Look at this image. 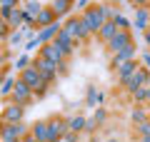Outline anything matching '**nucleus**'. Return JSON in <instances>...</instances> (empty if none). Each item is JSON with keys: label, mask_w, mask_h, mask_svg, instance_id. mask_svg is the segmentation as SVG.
Returning a JSON list of instances; mask_svg holds the SVG:
<instances>
[{"label": "nucleus", "mask_w": 150, "mask_h": 142, "mask_svg": "<svg viewBox=\"0 0 150 142\" xmlns=\"http://www.w3.org/2000/svg\"><path fill=\"white\" fill-rule=\"evenodd\" d=\"M63 30L68 32V35L73 37L75 42H78V45H88V42L93 40L90 30H88V27L83 25L80 15H70V18H65V20H63Z\"/></svg>", "instance_id": "obj_1"}, {"label": "nucleus", "mask_w": 150, "mask_h": 142, "mask_svg": "<svg viewBox=\"0 0 150 142\" xmlns=\"http://www.w3.org/2000/svg\"><path fill=\"white\" fill-rule=\"evenodd\" d=\"M38 55L58 65V75H60V77L68 75V70H70V67H68V58L60 53V47L55 45V42H45V45H40V47H38Z\"/></svg>", "instance_id": "obj_2"}, {"label": "nucleus", "mask_w": 150, "mask_h": 142, "mask_svg": "<svg viewBox=\"0 0 150 142\" xmlns=\"http://www.w3.org/2000/svg\"><path fill=\"white\" fill-rule=\"evenodd\" d=\"M80 20H83V25L90 30V35L95 37L98 32H100V27H103V22H105V18H103L100 5H98V3H93L90 8H85V10L80 13Z\"/></svg>", "instance_id": "obj_3"}, {"label": "nucleus", "mask_w": 150, "mask_h": 142, "mask_svg": "<svg viewBox=\"0 0 150 142\" xmlns=\"http://www.w3.org/2000/svg\"><path fill=\"white\" fill-rule=\"evenodd\" d=\"M33 67L43 75V80H45V82H50V85H55V82L60 80V75H58V65L50 63V60H45V58H40L38 53L33 55Z\"/></svg>", "instance_id": "obj_4"}, {"label": "nucleus", "mask_w": 150, "mask_h": 142, "mask_svg": "<svg viewBox=\"0 0 150 142\" xmlns=\"http://www.w3.org/2000/svg\"><path fill=\"white\" fill-rule=\"evenodd\" d=\"M8 122H25V107L13 100H5L0 112V125H8Z\"/></svg>", "instance_id": "obj_5"}, {"label": "nucleus", "mask_w": 150, "mask_h": 142, "mask_svg": "<svg viewBox=\"0 0 150 142\" xmlns=\"http://www.w3.org/2000/svg\"><path fill=\"white\" fill-rule=\"evenodd\" d=\"M133 42H135L133 30H118L110 40L105 42V50H108L110 55H115V53H120V50H125L128 45H133Z\"/></svg>", "instance_id": "obj_6"}, {"label": "nucleus", "mask_w": 150, "mask_h": 142, "mask_svg": "<svg viewBox=\"0 0 150 142\" xmlns=\"http://www.w3.org/2000/svg\"><path fill=\"white\" fill-rule=\"evenodd\" d=\"M30 132V125L28 122H8V125H0V140H23V137Z\"/></svg>", "instance_id": "obj_7"}, {"label": "nucleus", "mask_w": 150, "mask_h": 142, "mask_svg": "<svg viewBox=\"0 0 150 142\" xmlns=\"http://www.w3.org/2000/svg\"><path fill=\"white\" fill-rule=\"evenodd\" d=\"M8 100L18 102V105H23V107H28V105H33V102H35V95H33V90L28 87L25 82L15 80V87H13V92H10V97H8Z\"/></svg>", "instance_id": "obj_8"}, {"label": "nucleus", "mask_w": 150, "mask_h": 142, "mask_svg": "<svg viewBox=\"0 0 150 142\" xmlns=\"http://www.w3.org/2000/svg\"><path fill=\"white\" fill-rule=\"evenodd\" d=\"M53 42L60 47V53H63L68 60L73 58V55H75V50H78V42H75V40H73V37H70L65 30H60L58 35H55V40H53Z\"/></svg>", "instance_id": "obj_9"}, {"label": "nucleus", "mask_w": 150, "mask_h": 142, "mask_svg": "<svg viewBox=\"0 0 150 142\" xmlns=\"http://www.w3.org/2000/svg\"><path fill=\"white\" fill-rule=\"evenodd\" d=\"M135 58H138V45L133 42V45H128L125 50H120V53L112 55V58H110V67H112V70H118L123 63H128V60H135Z\"/></svg>", "instance_id": "obj_10"}, {"label": "nucleus", "mask_w": 150, "mask_h": 142, "mask_svg": "<svg viewBox=\"0 0 150 142\" xmlns=\"http://www.w3.org/2000/svg\"><path fill=\"white\" fill-rule=\"evenodd\" d=\"M138 67H140V60L135 58V60H128V63H123L118 70H115V80H118V85H120V87H123V85L128 82V77H130V75H133Z\"/></svg>", "instance_id": "obj_11"}, {"label": "nucleus", "mask_w": 150, "mask_h": 142, "mask_svg": "<svg viewBox=\"0 0 150 142\" xmlns=\"http://www.w3.org/2000/svg\"><path fill=\"white\" fill-rule=\"evenodd\" d=\"M60 30H63V20L53 22V25L43 27V30H38V32H35V40L40 42V45H45V42H53V40H55V35H58Z\"/></svg>", "instance_id": "obj_12"}, {"label": "nucleus", "mask_w": 150, "mask_h": 142, "mask_svg": "<svg viewBox=\"0 0 150 142\" xmlns=\"http://www.w3.org/2000/svg\"><path fill=\"white\" fill-rule=\"evenodd\" d=\"M50 8H53V13L58 15V20H65V18L73 15V8H75V0H53V3H48Z\"/></svg>", "instance_id": "obj_13"}, {"label": "nucleus", "mask_w": 150, "mask_h": 142, "mask_svg": "<svg viewBox=\"0 0 150 142\" xmlns=\"http://www.w3.org/2000/svg\"><path fill=\"white\" fill-rule=\"evenodd\" d=\"M53 22H58V15L53 13V8H50V5H43V10L35 15V30H43V27L53 25Z\"/></svg>", "instance_id": "obj_14"}, {"label": "nucleus", "mask_w": 150, "mask_h": 142, "mask_svg": "<svg viewBox=\"0 0 150 142\" xmlns=\"http://www.w3.org/2000/svg\"><path fill=\"white\" fill-rule=\"evenodd\" d=\"M85 122H88V117L80 115V112L65 117V127H68V132H75V135H83V132H85Z\"/></svg>", "instance_id": "obj_15"}, {"label": "nucleus", "mask_w": 150, "mask_h": 142, "mask_svg": "<svg viewBox=\"0 0 150 142\" xmlns=\"http://www.w3.org/2000/svg\"><path fill=\"white\" fill-rule=\"evenodd\" d=\"M133 27H135V30H140V32H145L150 27V8H135Z\"/></svg>", "instance_id": "obj_16"}, {"label": "nucleus", "mask_w": 150, "mask_h": 142, "mask_svg": "<svg viewBox=\"0 0 150 142\" xmlns=\"http://www.w3.org/2000/svg\"><path fill=\"white\" fill-rule=\"evenodd\" d=\"M3 72H5V75H3V82H0V97H3V100H8V97H10V92H13V87H15V80H18V77H13L8 67L3 70Z\"/></svg>", "instance_id": "obj_17"}, {"label": "nucleus", "mask_w": 150, "mask_h": 142, "mask_svg": "<svg viewBox=\"0 0 150 142\" xmlns=\"http://www.w3.org/2000/svg\"><path fill=\"white\" fill-rule=\"evenodd\" d=\"M30 132L35 135V140H38V142H48V137H50L48 120H38L35 125H30Z\"/></svg>", "instance_id": "obj_18"}, {"label": "nucleus", "mask_w": 150, "mask_h": 142, "mask_svg": "<svg viewBox=\"0 0 150 142\" xmlns=\"http://www.w3.org/2000/svg\"><path fill=\"white\" fill-rule=\"evenodd\" d=\"M115 32H118V25H115L112 20H105V22H103V27H100V32H98L95 37H98V42H103V45H105V42L110 40Z\"/></svg>", "instance_id": "obj_19"}, {"label": "nucleus", "mask_w": 150, "mask_h": 142, "mask_svg": "<svg viewBox=\"0 0 150 142\" xmlns=\"http://www.w3.org/2000/svg\"><path fill=\"white\" fill-rule=\"evenodd\" d=\"M150 117V107L148 105H135L133 110H130V120H133V125H140V122H145Z\"/></svg>", "instance_id": "obj_20"}, {"label": "nucleus", "mask_w": 150, "mask_h": 142, "mask_svg": "<svg viewBox=\"0 0 150 142\" xmlns=\"http://www.w3.org/2000/svg\"><path fill=\"white\" fill-rule=\"evenodd\" d=\"M8 27H10V30H20V27H23V8H13V10H10Z\"/></svg>", "instance_id": "obj_21"}, {"label": "nucleus", "mask_w": 150, "mask_h": 142, "mask_svg": "<svg viewBox=\"0 0 150 142\" xmlns=\"http://www.w3.org/2000/svg\"><path fill=\"white\" fill-rule=\"evenodd\" d=\"M98 92L100 90H95V85H88V90H85V105L88 107H100V102H98Z\"/></svg>", "instance_id": "obj_22"}, {"label": "nucleus", "mask_w": 150, "mask_h": 142, "mask_svg": "<svg viewBox=\"0 0 150 142\" xmlns=\"http://www.w3.org/2000/svg\"><path fill=\"white\" fill-rule=\"evenodd\" d=\"M20 8H23V13H28V15H33V18H35L38 13L43 10V3H40V0H25V3H23Z\"/></svg>", "instance_id": "obj_23"}, {"label": "nucleus", "mask_w": 150, "mask_h": 142, "mask_svg": "<svg viewBox=\"0 0 150 142\" xmlns=\"http://www.w3.org/2000/svg\"><path fill=\"white\" fill-rule=\"evenodd\" d=\"M108 117H110V115H108V110H105V107H95V110H93V117H90V120L95 122V125H98V130H100V127L108 122Z\"/></svg>", "instance_id": "obj_24"}, {"label": "nucleus", "mask_w": 150, "mask_h": 142, "mask_svg": "<svg viewBox=\"0 0 150 142\" xmlns=\"http://www.w3.org/2000/svg\"><path fill=\"white\" fill-rule=\"evenodd\" d=\"M8 47H18V45H25V35H23V30H10V35H8Z\"/></svg>", "instance_id": "obj_25"}, {"label": "nucleus", "mask_w": 150, "mask_h": 142, "mask_svg": "<svg viewBox=\"0 0 150 142\" xmlns=\"http://www.w3.org/2000/svg\"><path fill=\"white\" fill-rule=\"evenodd\" d=\"M112 22L118 25V30H133V20H128V18L123 15V13H115V18H112Z\"/></svg>", "instance_id": "obj_26"}, {"label": "nucleus", "mask_w": 150, "mask_h": 142, "mask_svg": "<svg viewBox=\"0 0 150 142\" xmlns=\"http://www.w3.org/2000/svg\"><path fill=\"white\" fill-rule=\"evenodd\" d=\"M30 65H33V58H30V53H23L20 58H18L15 63H13V67H15L18 72H23V70H25V67H30Z\"/></svg>", "instance_id": "obj_27"}, {"label": "nucleus", "mask_w": 150, "mask_h": 142, "mask_svg": "<svg viewBox=\"0 0 150 142\" xmlns=\"http://www.w3.org/2000/svg\"><path fill=\"white\" fill-rule=\"evenodd\" d=\"M98 5H100L103 18H105V20H112V18H115V13H118V8H115V5H110V3H98Z\"/></svg>", "instance_id": "obj_28"}, {"label": "nucleus", "mask_w": 150, "mask_h": 142, "mask_svg": "<svg viewBox=\"0 0 150 142\" xmlns=\"http://www.w3.org/2000/svg\"><path fill=\"white\" fill-rule=\"evenodd\" d=\"M135 135L138 137H150V117L145 122H140V125H135Z\"/></svg>", "instance_id": "obj_29"}, {"label": "nucleus", "mask_w": 150, "mask_h": 142, "mask_svg": "<svg viewBox=\"0 0 150 142\" xmlns=\"http://www.w3.org/2000/svg\"><path fill=\"white\" fill-rule=\"evenodd\" d=\"M130 97H133V102H135V105H145V87L133 90V92H130Z\"/></svg>", "instance_id": "obj_30"}, {"label": "nucleus", "mask_w": 150, "mask_h": 142, "mask_svg": "<svg viewBox=\"0 0 150 142\" xmlns=\"http://www.w3.org/2000/svg\"><path fill=\"white\" fill-rule=\"evenodd\" d=\"M10 63V50L8 47H0V70H5Z\"/></svg>", "instance_id": "obj_31"}, {"label": "nucleus", "mask_w": 150, "mask_h": 142, "mask_svg": "<svg viewBox=\"0 0 150 142\" xmlns=\"http://www.w3.org/2000/svg\"><path fill=\"white\" fill-rule=\"evenodd\" d=\"M38 47H40V42H38V40H35V35H33V37H28V40H25L23 50H25V53H33V50H38Z\"/></svg>", "instance_id": "obj_32"}, {"label": "nucleus", "mask_w": 150, "mask_h": 142, "mask_svg": "<svg viewBox=\"0 0 150 142\" xmlns=\"http://www.w3.org/2000/svg\"><path fill=\"white\" fill-rule=\"evenodd\" d=\"M8 35H10V27H8V22L0 18V42H5V40H8Z\"/></svg>", "instance_id": "obj_33"}, {"label": "nucleus", "mask_w": 150, "mask_h": 142, "mask_svg": "<svg viewBox=\"0 0 150 142\" xmlns=\"http://www.w3.org/2000/svg\"><path fill=\"white\" fill-rule=\"evenodd\" d=\"M125 3H128L133 10L135 8H150V0H125Z\"/></svg>", "instance_id": "obj_34"}, {"label": "nucleus", "mask_w": 150, "mask_h": 142, "mask_svg": "<svg viewBox=\"0 0 150 142\" xmlns=\"http://www.w3.org/2000/svg\"><path fill=\"white\" fill-rule=\"evenodd\" d=\"M138 60H140V65H143V67H145V70H150V47H148V50H145V53H143V55H140V58H138Z\"/></svg>", "instance_id": "obj_35"}, {"label": "nucleus", "mask_w": 150, "mask_h": 142, "mask_svg": "<svg viewBox=\"0 0 150 142\" xmlns=\"http://www.w3.org/2000/svg\"><path fill=\"white\" fill-rule=\"evenodd\" d=\"M23 0H0V8H20Z\"/></svg>", "instance_id": "obj_36"}, {"label": "nucleus", "mask_w": 150, "mask_h": 142, "mask_svg": "<svg viewBox=\"0 0 150 142\" xmlns=\"http://www.w3.org/2000/svg\"><path fill=\"white\" fill-rule=\"evenodd\" d=\"M75 140H80V135H75V132H65L60 142H75Z\"/></svg>", "instance_id": "obj_37"}, {"label": "nucleus", "mask_w": 150, "mask_h": 142, "mask_svg": "<svg viewBox=\"0 0 150 142\" xmlns=\"http://www.w3.org/2000/svg\"><path fill=\"white\" fill-rule=\"evenodd\" d=\"M75 5L80 8V13H83L85 8H90V5H93V0H75Z\"/></svg>", "instance_id": "obj_38"}, {"label": "nucleus", "mask_w": 150, "mask_h": 142, "mask_svg": "<svg viewBox=\"0 0 150 142\" xmlns=\"http://www.w3.org/2000/svg\"><path fill=\"white\" fill-rule=\"evenodd\" d=\"M20 142H38V140H35V135H33V132H28V135H25V137H23V140H20Z\"/></svg>", "instance_id": "obj_39"}, {"label": "nucleus", "mask_w": 150, "mask_h": 142, "mask_svg": "<svg viewBox=\"0 0 150 142\" xmlns=\"http://www.w3.org/2000/svg\"><path fill=\"white\" fill-rule=\"evenodd\" d=\"M145 105L150 107V85H148V87H145Z\"/></svg>", "instance_id": "obj_40"}, {"label": "nucleus", "mask_w": 150, "mask_h": 142, "mask_svg": "<svg viewBox=\"0 0 150 142\" xmlns=\"http://www.w3.org/2000/svg\"><path fill=\"white\" fill-rule=\"evenodd\" d=\"M138 142H150V137H138Z\"/></svg>", "instance_id": "obj_41"}, {"label": "nucleus", "mask_w": 150, "mask_h": 142, "mask_svg": "<svg viewBox=\"0 0 150 142\" xmlns=\"http://www.w3.org/2000/svg\"><path fill=\"white\" fill-rule=\"evenodd\" d=\"M90 142H100V137H98V135H93V140Z\"/></svg>", "instance_id": "obj_42"}, {"label": "nucleus", "mask_w": 150, "mask_h": 142, "mask_svg": "<svg viewBox=\"0 0 150 142\" xmlns=\"http://www.w3.org/2000/svg\"><path fill=\"white\" fill-rule=\"evenodd\" d=\"M108 3H125V0H108Z\"/></svg>", "instance_id": "obj_43"}, {"label": "nucleus", "mask_w": 150, "mask_h": 142, "mask_svg": "<svg viewBox=\"0 0 150 142\" xmlns=\"http://www.w3.org/2000/svg\"><path fill=\"white\" fill-rule=\"evenodd\" d=\"M3 102H5V100H3V97H0V112H3Z\"/></svg>", "instance_id": "obj_44"}, {"label": "nucleus", "mask_w": 150, "mask_h": 142, "mask_svg": "<svg viewBox=\"0 0 150 142\" xmlns=\"http://www.w3.org/2000/svg\"><path fill=\"white\" fill-rule=\"evenodd\" d=\"M0 142H5V140H0ZM10 142H20V140H10Z\"/></svg>", "instance_id": "obj_45"}, {"label": "nucleus", "mask_w": 150, "mask_h": 142, "mask_svg": "<svg viewBox=\"0 0 150 142\" xmlns=\"http://www.w3.org/2000/svg\"><path fill=\"white\" fill-rule=\"evenodd\" d=\"M108 142H118V140H108Z\"/></svg>", "instance_id": "obj_46"}, {"label": "nucleus", "mask_w": 150, "mask_h": 142, "mask_svg": "<svg viewBox=\"0 0 150 142\" xmlns=\"http://www.w3.org/2000/svg\"><path fill=\"white\" fill-rule=\"evenodd\" d=\"M75 142H83V140H75Z\"/></svg>", "instance_id": "obj_47"}, {"label": "nucleus", "mask_w": 150, "mask_h": 142, "mask_svg": "<svg viewBox=\"0 0 150 142\" xmlns=\"http://www.w3.org/2000/svg\"><path fill=\"white\" fill-rule=\"evenodd\" d=\"M23 3H25V0H23Z\"/></svg>", "instance_id": "obj_48"}]
</instances>
